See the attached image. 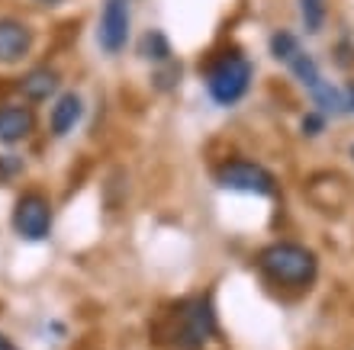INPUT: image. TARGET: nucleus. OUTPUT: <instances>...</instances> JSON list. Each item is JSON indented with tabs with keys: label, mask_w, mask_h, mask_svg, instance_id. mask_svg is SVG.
<instances>
[{
	"label": "nucleus",
	"mask_w": 354,
	"mask_h": 350,
	"mask_svg": "<svg viewBox=\"0 0 354 350\" xmlns=\"http://www.w3.org/2000/svg\"><path fill=\"white\" fill-rule=\"evenodd\" d=\"M270 55L277 58V61H283L290 71L297 74V81L303 84L309 93H313V100H316V106L322 113H345L348 110L345 97L332 87V81H326V77H322L319 65L313 61V55L299 48L297 36H290L287 29H280V32H274V36H270Z\"/></svg>",
	"instance_id": "f257e3e1"
},
{
	"label": "nucleus",
	"mask_w": 354,
	"mask_h": 350,
	"mask_svg": "<svg viewBox=\"0 0 354 350\" xmlns=\"http://www.w3.org/2000/svg\"><path fill=\"white\" fill-rule=\"evenodd\" d=\"M258 267L268 280L280 286H293V289H303V286H313L319 273V260L316 254L303 244H293V241H274L258 254Z\"/></svg>",
	"instance_id": "f03ea898"
},
{
	"label": "nucleus",
	"mask_w": 354,
	"mask_h": 350,
	"mask_svg": "<svg viewBox=\"0 0 354 350\" xmlns=\"http://www.w3.org/2000/svg\"><path fill=\"white\" fill-rule=\"evenodd\" d=\"M248 84H252V61L239 52H229V55L216 58V65L206 74V90L219 106H232L248 93Z\"/></svg>",
	"instance_id": "7ed1b4c3"
},
{
	"label": "nucleus",
	"mask_w": 354,
	"mask_h": 350,
	"mask_svg": "<svg viewBox=\"0 0 354 350\" xmlns=\"http://www.w3.org/2000/svg\"><path fill=\"white\" fill-rule=\"evenodd\" d=\"M177 322L180 324H177V331H174V344L180 350L203 347L216 334V312H213V305H209V299H203V295L177 305Z\"/></svg>",
	"instance_id": "20e7f679"
},
{
	"label": "nucleus",
	"mask_w": 354,
	"mask_h": 350,
	"mask_svg": "<svg viewBox=\"0 0 354 350\" xmlns=\"http://www.w3.org/2000/svg\"><path fill=\"white\" fill-rule=\"evenodd\" d=\"M216 184L223 190H232V193H248V196H270L277 190V180L270 171H264L261 164L254 161H225L216 171Z\"/></svg>",
	"instance_id": "39448f33"
},
{
	"label": "nucleus",
	"mask_w": 354,
	"mask_h": 350,
	"mask_svg": "<svg viewBox=\"0 0 354 350\" xmlns=\"http://www.w3.org/2000/svg\"><path fill=\"white\" fill-rule=\"evenodd\" d=\"M13 229L23 241H42L52 231V203L42 193H26L17 200Z\"/></svg>",
	"instance_id": "423d86ee"
},
{
	"label": "nucleus",
	"mask_w": 354,
	"mask_h": 350,
	"mask_svg": "<svg viewBox=\"0 0 354 350\" xmlns=\"http://www.w3.org/2000/svg\"><path fill=\"white\" fill-rule=\"evenodd\" d=\"M129 0H106L100 13V29H97V42L106 55H120L126 42H129Z\"/></svg>",
	"instance_id": "0eeeda50"
},
{
	"label": "nucleus",
	"mask_w": 354,
	"mask_h": 350,
	"mask_svg": "<svg viewBox=\"0 0 354 350\" xmlns=\"http://www.w3.org/2000/svg\"><path fill=\"white\" fill-rule=\"evenodd\" d=\"M32 48V29L19 19H0V65H17Z\"/></svg>",
	"instance_id": "6e6552de"
},
{
	"label": "nucleus",
	"mask_w": 354,
	"mask_h": 350,
	"mask_svg": "<svg viewBox=\"0 0 354 350\" xmlns=\"http://www.w3.org/2000/svg\"><path fill=\"white\" fill-rule=\"evenodd\" d=\"M36 129V116L29 106H0V142H23Z\"/></svg>",
	"instance_id": "1a4fd4ad"
},
{
	"label": "nucleus",
	"mask_w": 354,
	"mask_h": 350,
	"mask_svg": "<svg viewBox=\"0 0 354 350\" xmlns=\"http://www.w3.org/2000/svg\"><path fill=\"white\" fill-rule=\"evenodd\" d=\"M81 116H84L81 97H77V93H62L58 103L52 106V119H48L52 122V135H68V132L81 122Z\"/></svg>",
	"instance_id": "9d476101"
},
{
	"label": "nucleus",
	"mask_w": 354,
	"mask_h": 350,
	"mask_svg": "<svg viewBox=\"0 0 354 350\" xmlns=\"http://www.w3.org/2000/svg\"><path fill=\"white\" fill-rule=\"evenodd\" d=\"M58 87V74L52 68H32V71L23 77V93L29 100H48Z\"/></svg>",
	"instance_id": "9b49d317"
},
{
	"label": "nucleus",
	"mask_w": 354,
	"mask_h": 350,
	"mask_svg": "<svg viewBox=\"0 0 354 350\" xmlns=\"http://www.w3.org/2000/svg\"><path fill=\"white\" fill-rule=\"evenodd\" d=\"M326 0H299V17H303V26L306 32H322L326 26Z\"/></svg>",
	"instance_id": "f8f14e48"
},
{
	"label": "nucleus",
	"mask_w": 354,
	"mask_h": 350,
	"mask_svg": "<svg viewBox=\"0 0 354 350\" xmlns=\"http://www.w3.org/2000/svg\"><path fill=\"white\" fill-rule=\"evenodd\" d=\"M142 58H155V61H171V46H168V39L161 36V32H155L151 29L149 36L142 39Z\"/></svg>",
	"instance_id": "ddd939ff"
},
{
	"label": "nucleus",
	"mask_w": 354,
	"mask_h": 350,
	"mask_svg": "<svg viewBox=\"0 0 354 350\" xmlns=\"http://www.w3.org/2000/svg\"><path fill=\"white\" fill-rule=\"evenodd\" d=\"M322 126H326V119H322L319 113L303 116V132H306V135H319V132H322Z\"/></svg>",
	"instance_id": "4468645a"
},
{
	"label": "nucleus",
	"mask_w": 354,
	"mask_h": 350,
	"mask_svg": "<svg viewBox=\"0 0 354 350\" xmlns=\"http://www.w3.org/2000/svg\"><path fill=\"white\" fill-rule=\"evenodd\" d=\"M0 350H19V347H17L13 341H10L7 334H0Z\"/></svg>",
	"instance_id": "2eb2a0df"
},
{
	"label": "nucleus",
	"mask_w": 354,
	"mask_h": 350,
	"mask_svg": "<svg viewBox=\"0 0 354 350\" xmlns=\"http://www.w3.org/2000/svg\"><path fill=\"white\" fill-rule=\"evenodd\" d=\"M348 103H351V110H354V84H351V90H348Z\"/></svg>",
	"instance_id": "dca6fc26"
},
{
	"label": "nucleus",
	"mask_w": 354,
	"mask_h": 350,
	"mask_svg": "<svg viewBox=\"0 0 354 350\" xmlns=\"http://www.w3.org/2000/svg\"><path fill=\"white\" fill-rule=\"evenodd\" d=\"M39 3H58V0H39Z\"/></svg>",
	"instance_id": "f3484780"
},
{
	"label": "nucleus",
	"mask_w": 354,
	"mask_h": 350,
	"mask_svg": "<svg viewBox=\"0 0 354 350\" xmlns=\"http://www.w3.org/2000/svg\"><path fill=\"white\" fill-rule=\"evenodd\" d=\"M351 157H354V145H351Z\"/></svg>",
	"instance_id": "a211bd4d"
}]
</instances>
